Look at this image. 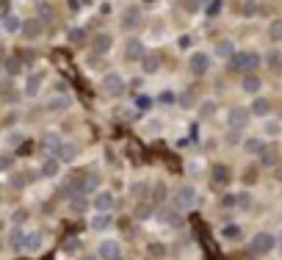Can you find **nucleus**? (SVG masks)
<instances>
[{"label": "nucleus", "instance_id": "obj_7", "mask_svg": "<svg viewBox=\"0 0 282 260\" xmlns=\"http://www.w3.org/2000/svg\"><path fill=\"white\" fill-rule=\"evenodd\" d=\"M42 33H45V25L39 17H28L19 25V36H23L25 42H36V39H42Z\"/></svg>", "mask_w": 282, "mask_h": 260}, {"label": "nucleus", "instance_id": "obj_19", "mask_svg": "<svg viewBox=\"0 0 282 260\" xmlns=\"http://www.w3.org/2000/svg\"><path fill=\"white\" fill-rule=\"evenodd\" d=\"M260 89H263V78H257L254 72H246L244 78H241V92H246V94H257Z\"/></svg>", "mask_w": 282, "mask_h": 260}, {"label": "nucleus", "instance_id": "obj_41", "mask_svg": "<svg viewBox=\"0 0 282 260\" xmlns=\"http://www.w3.org/2000/svg\"><path fill=\"white\" fill-rule=\"evenodd\" d=\"M130 194H133V197H144V183L141 180L133 183V186H130Z\"/></svg>", "mask_w": 282, "mask_h": 260}, {"label": "nucleus", "instance_id": "obj_30", "mask_svg": "<svg viewBox=\"0 0 282 260\" xmlns=\"http://www.w3.org/2000/svg\"><path fill=\"white\" fill-rule=\"evenodd\" d=\"M279 133H282L279 122H274V119H266L263 122V136H266V139H274V136H279Z\"/></svg>", "mask_w": 282, "mask_h": 260}, {"label": "nucleus", "instance_id": "obj_12", "mask_svg": "<svg viewBox=\"0 0 282 260\" xmlns=\"http://www.w3.org/2000/svg\"><path fill=\"white\" fill-rule=\"evenodd\" d=\"M257 53H235V56L230 58V67L232 70H238V72H244V70H252V67H257Z\"/></svg>", "mask_w": 282, "mask_h": 260}, {"label": "nucleus", "instance_id": "obj_36", "mask_svg": "<svg viewBox=\"0 0 282 260\" xmlns=\"http://www.w3.org/2000/svg\"><path fill=\"white\" fill-rule=\"evenodd\" d=\"M279 61H282V53H277V50L266 53V64L271 67V70H277V67H279Z\"/></svg>", "mask_w": 282, "mask_h": 260}, {"label": "nucleus", "instance_id": "obj_33", "mask_svg": "<svg viewBox=\"0 0 282 260\" xmlns=\"http://www.w3.org/2000/svg\"><path fill=\"white\" fill-rule=\"evenodd\" d=\"M213 180H216V183H227V180H230V172L224 169V163H216V169H213Z\"/></svg>", "mask_w": 282, "mask_h": 260}, {"label": "nucleus", "instance_id": "obj_21", "mask_svg": "<svg viewBox=\"0 0 282 260\" xmlns=\"http://www.w3.org/2000/svg\"><path fill=\"white\" fill-rule=\"evenodd\" d=\"M219 235H222V241H230V244H235L244 238V230L238 227V224H224L222 230H219Z\"/></svg>", "mask_w": 282, "mask_h": 260}, {"label": "nucleus", "instance_id": "obj_18", "mask_svg": "<svg viewBox=\"0 0 282 260\" xmlns=\"http://www.w3.org/2000/svg\"><path fill=\"white\" fill-rule=\"evenodd\" d=\"M89 227H92L94 232H105L114 227V216L111 213H94L92 219H89Z\"/></svg>", "mask_w": 282, "mask_h": 260}, {"label": "nucleus", "instance_id": "obj_15", "mask_svg": "<svg viewBox=\"0 0 282 260\" xmlns=\"http://www.w3.org/2000/svg\"><path fill=\"white\" fill-rule=\"evenodd\" d=\"M147 56V47H144L141 39H127L125 42V58L127 61H141Z\"/></svg>", "mask_w": 282, "mask_h": 260}, {"label": "nucleus", "instance_id": "obj_4", "mask_svg": "<svg viewBox=\"0 0 282 260\" xmlns=\"http://www.w3.org/2000/svg\"><path fill=\"white\" fill-rule=\"evenodd\" d=\"M210 64H213V56H210V53H205V50H194L188 56V70H191V75H197V78L208 75Z\"/></svg>", "mask_w": 282, "mask_h": 260}, {"label": "nucleus", "instance_id": "obj_2", "mask_svg": "<svg viewBox=\"0 0 282 260\" xmlns=\"http://www.w3.org/2000/svg\"><path fill=\"white\" fill-rule=\"evenodd\" d=\"M249 119H252V114H249V108H244V105H230L227 108V116H224L230 130H244L249 125Z\"/></svg>", "mask_w": 282, "mask_h": 260}, {"label": "nucleus", "instance_id": "obj_9", "mask_svg": "<svg viewBox=\"0 0 282 260\" xmlns=\"http://www.w3.org/2000/svg\"><path fill=\"white\" fill-rule=\"evenodd\" d=\"M114 202H116L114 191L102 188V191H97V194H94L92 208H94V213H111V210H114Z\"/></svg>", "mask_w": 282, "mask_h": 260}, {"label": "nucleus", "instance_id": "obj_23", "mask_svg": "<svg viewBox=\"0 0 282 260\" xmlns=\"http://www.w3.org/2000/svg\"><path fill=\"white\" fill-rule=\"evenodd\" d=\"M45 108L47 111H67V108H72V97L70 94H58V97H53Z\"/></svg>", "mask_w": 282, "mask_h": 260}, {"label": "nucleus", "instance_id": "obj_42", "mask_svg": "<svg viewBox=\"0 0 282 260\" xmlns=\"http://www.w3.org/2000/svg\"><path fill=\"white\" fill-rule=\"evenodd\" d=\"M6 70H9L11 75H17V72H19V64H17L14 58H9V61H6Z\"/></svg>", "mask_w": 282, "mask_h": 260}, {"label": "nucleus", "instance_id": "obj_43", "mask_svg": "<svg viewBox=\"0 0 282 260\" xmlns=\"http://www.w3.org/2000/svg\"><path fill=\"white\" fill-rule=\"evenodd\" d=\"M279 235H282V230H279Z\"/></svg>", "mask_w": 282, "mask_h": 260}, {"label": "nucleus", "instance_id": "obj_25", "mask_svg": "<svg viewBox=\"0 0 282 260\" xmlns=\"http://www.w3.org/2000/svg\"><path fill=\"white\" fill-rule=\"evenodd\" d=\"M141 70H144V75H155L161 70V58H158L155 53H147V56L141 58Z\"/></svg>", "mask_w": 282, "mask_h": 260}, {"label": "nucleus", "instance_id": "obj_27", "mask_svg": "<svg viewBox=\"0 0 282 260\" xmlns=\"http://www.w3.org/2000/svg\"><path fill=\"white\" fill-rule=\"evenodd\" d=\"M197 114H199V119H210V116L213 114H216V100H202V102H199V105H197Z\"/></svg>", "mask_w": 282, "mask_h": 260}, {"label": "nucleus", "instance_id": "obj_6", "mask_svg": "<svg viewBox=\"0 0 282 260\" xmlns=\"http://www.w3.org/2000/svg\"><path fill=\"white\" fill-rule=\"evenodd\" d=\"M197 202H199V194H197L194 186H177V191H175V205H177V208H180V210H191Z\"/></svg>", "mask_w": 282, "mask_h": 260}, {"label": "nucleus", "instance_id": "obj_17", "mask_svg": "<svg viewBox=\"0 0 282 260\" xmlns=\"http://www.w3.org/2000/svg\"><path fill=\"white\" fill-rule=\"evenodd\" d=\"M213 56L222 58V61H230L235 56V42H232V39H219L216 47H213Z\"/></svg>", "mask_w": 282, "mask_h": 260}, {"label": "nucleus", "instance_id": "obj_32", "mask_svg": "<svg viewBox=\"0 0 282 260\" xmlns=\"http://www.w3.org/2000/svg\"><path fill=\"white\" fill-rule=\"evenodd\" d=\"M149 122V125L147 127H144V133H147V136H158V133H163V119H158V116H155V119H147Z\"/></svg>", "mask_w": 282, "mask_h": 260}, {"label": "nucleus", "instance_id": "obj_10", "mask_svg": "<svg viewBox=\"0 0 282 260\" xmlns=\"http://www.w3.org/2000/svg\"><path fill=\"white\" fill-rule=\"evenodd\" d=\"M56 158H58L61 163H67V166H70V163H75V161L80 158V147L75 144V141H61L58 149H56Z\"/></svg>", "mask_w": 282, "mask_h": 260}, {"label": "nucleus", "instance_id": "obj_37", "mask_svg": "<svg viewBox=\"0 0 282 260\" xmlns=\"http://www.w3.org/2000/svg\"><path fill=\"white\" fill-rule=\"evenodd\" d=\"M241 14H244V17L257 14V3H254V0H246V3H244V11H241Z\"/></svg>", "mask_w": 282, "mask_h": 260}, {"label": "nucleus", "instance_id": "obj_38", "mask_svg": "<svg viewBox=\"0 0 282 260\" xmlns=\"http://www.w3.org/2000/svg\"><path fill=\"white\" fill-rule=\"evenodd\" d=\"M80 33H83L80 28H72V31H70V42H72V45H80V42H83V36H80Z\"/></svg>", "mask_w": 282, "mask_h": 260}, {"label": "nucleus", "instance_id": "obj_34", "mask_svg": "<svg viewBox=\"0 0 282 260\" xmlns=\"http://www.w3.org/2000/svg\"><path fill=\"white\" fill-rule=\"evenodd\" d=\"M260 161H263V166H274V163H277V153H274L271 147H266L263 153H260Z\"/></svg>", "mask_w": 282, "mask_h": 260}, {"label": "nucleus", "instance_id": "obj_5", "mask_svg": "<svg viewBox=\"0 0 282 260\" xmlns=\"http://www.w3.org/2000/svg\"><path fill=\"white\" fill-rule=\"evenodd\" d=\"M274 246H277V235H274V232H266V230L254 232V238H252V255H271Z\"/></svg>", "mask_w": 282, "mask_h": 260}, {"label": "nucleus", "instance_id": "obj_28", "mask_svg": "<svg viewBox=\"0 0 282 260\" xmlns=\"http://www.w3.org/2000/svg\"><path fill=\"white\" fill-rule=\"evenodd\" d=\"M23 139H25V133H23L19 127H14V130H9V133L3 136V144H6V147H17Z\"/></svg>", "mask_w": 282, "mask_h": 260}, {"label": "nucleus", "instance_id": "obj_8", "mask_svg": "<svg viewBox=\"0 0 282 260\" xmlns=\"http://www.w3.org/2000/svg\"><path fill=\"white\" fill-rule=\"evenodd\" d=\"M114 45H116V39H114V33H108V31H100L92 36V53L94 56H108V53L114 50Z\"/></svg>", "mask_w": 282, "mask_h": 260}, {"label": "nucleus", "instance_id": "obj_1", "mask_svg": "<svg viewBox=\"0 0 282 260\" xmlns=\"http://www.w3.org/2000/svg\"><path fill=\"white\" fill-rule=\"evenodd\" d=\"M100 89H102V94H105V97L119 100L122 94H125V78H122L119 72H105L100 78Z\"/></svg>", "mask_w": 282, "mask_h": 260}, {"label": "nucleus", "instance_id": "obj_20", "mask_svg": "<svg viewBox=\"0 0 282 260\" xmlns=\"http://www.w3.org/2000/svg\"><path fill=\"white\" fill-rule=\"evenodd\" d=\"M266 147H268L266 139H260V136H249V139L244 141V153H246V155H260Z\"/></svg>", "mask_w": 282, "mask_h": 260}, {"label": "nucleus", "instance_id": "obj_31", "mask_svg": "<svg viewBox=\"0 0 282 260\" xmlns=\"http://www.w3.org/2000/svg\"><path fill=\"white\" fill-rule=\"evenodd\" d=\"M19 25H23V19H19L17 14H6V19H3V28L9 31V33H19Z\"/></svg>", "mask_w": 282, "mask_h": 260}, {"label": "nucleus", "instance_id": "obj_35", "mask_svg": "<svg viewBox=\"0 0 282 260\" xmlns=\"http://www.w3.org/2000/svg\"><path fill=\"white\" fill-rule=\"evenodd\" d=\"M235 205H238L241 210H249V205H252V194H249V191H241V194L235 197Z\"/></svg>", "mask_w": 282, "mask_h": 260}, {"label": "nucleus", "instance_id": "obj_26", "mask_svg": "<svg viewBox=\"0 0 282 260\" xmlns=\"http://www.w3.org/2000/svg\"><path fill=\"white\" fill-rule=\"evenodd\" d=\"M25 235H28V230H23V227H14V230H11L9 244H11V249H14V252H23V246H25Z\"/></svg>", "mask_w": 282, "mask_h": 260}, {"label": "nucleus", "instance_id": "obj_11", "mask_svg": "<svg viewBox=\"0 0 282 260\" xmlns=\"http://www.w3.org/2000/svg\"><path fill=\"white\" fill-rule=\"evenodd\" d=\"M97 255L102 260H119L122 257V246H119L116 238H102L100 246H97Z\"/></svg>", "mask_w": 282, "mask_h": 260}, {"label": "nucleus", "instance_id": "obj_24", "mask_svg": "<svg viewBox=\"0 0 282 260\" xmlns=\"http://www.w3.org/2000/svg\"><path fill=\"white\" fill-rule=\"evenodd\" d=\"M61 141H64V139H61L56 130H47V133L42 136V147L47 149V153H53V155H56V149H58Z\"/></svg>", "mask_w": 282, "mask_h": 260}, {"label": "nucleus", "instance_id": "obj_3", "mask_svg": "<svg viewBox=\"0 0 282 260\" xmlns=\"http://www.w3.org/2000/svg\"><path fill=\"white\" fill-rule=\"evenodd\" d=\"M42 86H45V72H42V70L28 72V75L23 78V97H25V100H36L39 92H42Z\"/></svg>", "mask_w": 282, "mask_h": 260}, {"label": "nucleus", "instance_id": "obj_39", "mask_svg": "<svg viewBox=\"0 0 282 260\" xmlns=\"http://www.w3.org/2000/svg\"><path fill=\"white\" fill-rule=\"evenodd\" d=\"M9 166H11V155H9V153H3V155H0V172H6Z\"/></svg>", "mask_w": 282, "mask_h": 260}, {"label": "nucleus", "instance_id": "obj_29", "mask_svg": "<svg viewBox=\"0 0 282 260\" xmlns=\"http://www.w3.org/2000/svg\"><path fill=\"white\" fill-rule=\"evenodd\" d=\"M268 36H271V42H282V17L268 23Z\"/></svg>", "mask_w": 282, "mask_h": 260}, {"label": "nucleus", "instance_id": "obj_22", "mask_svg": "<svg viewBox=\"0 0 282 260\" xmlns=\"http://www.w3.org/2000/svg\"><path fill=\"white\" fill-rule=\"evenodd\" d=\"M249 114H254V116H268V114H271V100H268V97H254L252 105H249Z\"/></svg>", "mask_w": 282, "mask_h": 260}, {"label": "nucleus", "instance_id": "obj_16", "mask_svg": "<svg viewBox=\"0 0 282 260\" xmlns=\"http://www.w3.org/2000/svg\"><path fill=\"white\" fill-rule=\"evenodd\" d=\"M42 244H45V232H42V230H28L23 252H31V255H36V252L42 249Z\"/></svg>", "mask_w": 282, "mask_h": 260}, {"label": "nucleus", "instance_id": "obj_14", "mask_svg": "<svg viewBox=\"0 0 282 260\" xmlns=\"http://www.w3.org/2000/svg\"><path fill=\"white\" fill-rule=\"evenodd\" d=\"M141 19H144V14H141L139 6H127L125 14H122V28L133 31V28H139V25H141Z\"/></svg>", "mask_w": 282, "mask_h": 260}, {"label": "nucleus", "instance_id": "obj_13", "mask_svg": "<svg viewBox=\"0 0 282 260\" xmlns=\"http://www.w3.org/2000/svg\"><path fill=\"white\" fill-rule=\"evenodd\" d=\"M61 166H64V163H61L56 155H47V158L42 161V166H39V172H42L45 180H56V177L61 175Z\"/></svg>", "mask_w": 282, "mask_h": 260}, {"label": "nucleus", "instance_id": "obj_40", "mask_svg": "<svg viewBox=\"0 0 282 260\" xmlns=\"http://www.w3.org/2000/svg\"><path fill=\"white\" fill-rule=\"evenodd\" d=\"M175 100H177V97H175V92H161V102H163V105H171Z\"/></svg>", "mask_w": 282, "mask_h": 260}]
</instances>
